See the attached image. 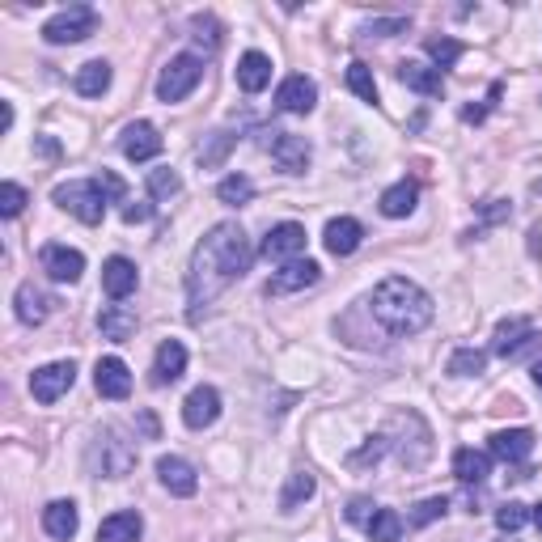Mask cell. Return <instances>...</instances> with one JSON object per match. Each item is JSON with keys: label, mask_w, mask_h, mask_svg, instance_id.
<instances>
[{"label": "cell", "mask_w": 542, "mask_h": 542, "mask_svg": "<svg viewBox=\"0 0 542 542\" xmlns=\"http://www.w3.org/2000/svg\"><path fill=\"white\" fill-rule=\"evenodd\" d=\"M255 250H250L242 225L221 221L208 229V238L195 246L191 267H187V301H191V322H200V314L225 293V288L250 271Z\"/></svg>", "instance_id": "1"}, {"label": "cell", "mask_w": 542, "mask_h": 542, "mask_svg": "<svg viewBox=\"0 0 542 542\" xmlns=\"http://www.w3.org/2000/svg\"><path fill=\"white\" fill-rule=\"evenodd\" d=\"M369 310H373V318L382 322L390 335L403 339V335H420L432 322V297L415 280H407V276H386L382 284L373 288Z\"/></svg>", "instance_id": "2"}, {"label": "cell", "mask_w": 542, "mask_h": 542, "mask_svg": "<svg viewBox=\"0 0 542 542\" xmlns=\"http://www.w3.org/2000/svg\"><path fill=\"white\" fill-rule=\"evenodd\" d=\"M51 200L85 225H102V216H106V191H102L98 178H72V183H60L56 191H51Z\"/></svg>", "instance_id": "3"}, {"label": "cell", "mask_w": 542, "mask_h": 542, "mask_svg": "<svg viewBox=\"0 0 542 542\" xmlns=\"http://www.w3.org/2000/svg\"><path fill=\"white\" fill-rule=\"evenodd\" d=\"M200 81H204V60L200 56H174L166 68H161V77H157V98L166 106L183 102Z\"/></svg>", "instance_id": "4"}, {"label": "cell", "mask_w": 542, "mask_h": 542, "mask_svg": "<svg viewBox=\"0 0 542 542\" xmlns=\"http://www.w3.org/2000/svg\"><path fill=\"white\" fill-rule=\"evenodd\" d=\"M98 30V13L89 9V5H68L64 13H56L51 22L43 26V39L51 47H64V43H81L89 39V34Z\"/></svg>", "instance_id": "5"}, {"label": "cell", "mask_w": 542, "mask_h": 542, "mask_svg": "<svg viewBox=\"0 0 542 542\" xmlns=\"http://www.w3.org/2000/svg\"><path fill=\"white\" fill-rule=\"evenodd\" d=\"M89 458H94V466H98L106 479H123L136 466V445L123 441L115 428H106L102 437L94 441V454H89Z\"/></svg>", "instance_id": "6"}, {"label": "cell", "mask_w": 542, "mask_h": 542, "mask_svg": "<svg viewBox=\"0 0 542 542\" xmlns=\"http://www.w3.org/2000/svg\"><path fill=\"white\" fill-rule=\"evenodd\" d=\"M72 382H77V365L72 360H56V365H43L30 373V394L39 403H60L72 390Z\"/></svg>", "instance_id": "7"}, {"label": "cell", "mask_w": 542, "mask_h": 542, "mask_svg": "<svg viewBox=\"0 0 542 542\" xmlns=\"http://www.w3.org/2000/svg\"><path fill=\"white\" fill-rule=\"evenodd\" d=\"M538 331H534V322L530 318H509V322H500L496 335H492V352L504 356V360H517V356H526L538 348Z\"/></svg>", "instance_id": "8"}, {"label": "cell", "mask_w": 542, "mask_h": 542, "mask_svg": "<svg viewBox=\"0 0 542 542\" xmlns=\"http://www.w3.org/2000/svg\"><path fill=\"white\" fill-rule=\"evenodd\" d=\"M267 153L276 157V166H280L284 174H305V166H310V157H314L310 140L297 136V132H271Z\"/></svg>", "instance_id": "9"}, {"label": "cell", "mask_w": 542, "mask_h": 542, "mask_svg": "<svg viewBox=\"0 0 542 542\" xmlns=\"http://www.w3.org/2000/svg\"><path fill=\"white\" fill-rule=\"evenodd\" d=\"M39 263H43V271L56 284H77L81 280V271H85V255L81 250H72V246H60V242H47L43 250H39Z\"/></svg>", "instance_id": "10"}, {"label": "cell", "mask_w": 542, "mask_h": 542, "mask_svg": "<svg viewBox=\"0 0 542 542\" xmlns=\"http://www.w3.org/2000/svg\"><path fill=\"white\" fill-rule=\"evenodd\" d=\"M161 132L153 128L149 119H136V123H128L123 128V136H119V149H123V157L128 161H153L157 153H161Z\"/></svg>", "instance_id": "11"}, {"label": "cell", "mask_w": 542, "mask_h": 542, "mask_svg": "<svg viewBox=\"0 0 542 542\" xmlns=\"http://www.w3.org/2000/svg\"><path fill=\"white\" fill-rule=\"evenodd\" d=\"M216 420H221V394H216L212 386H195L187 394V403H183V424L195 428V432H204Z\"/></svg>", "instance_id": "12"}, {"label": "cell", "mask_w": 542, "mask_h": 542, "mask_svg": "<svg viewBox=\"0 0 542 542\" xmlns=\"http://www.w3.org/2000/svg\"><path fill=\"white\" fill-rule=\"evenodd\" d=\"M13 310L26 327H39V322H47V314L56 310V297L43 293L34 280H26V284H17V293H13Z\"/></svg>", "instance_id": "13"}, {"label": "cell", "mask_w": 542, "mask_h": 542, "mask_svg": "<svg viewBox=\"0 0 542 542\" xmlns=\"http://www.w3.org/2000/svg\"><path fill=\"white\" fill-rule=\"evenodd\" d=\"M487 454L500 458V462H526L534 454V432L530 428H500L492 432V445H487Z\"/></svg>", "instance_id": "14"}, {"label": "cell", "mask_w": 542, "mask_h": 542, "mask_svg": "<svg viewBox=\"0 0 542 542\" xmlns=\"http://www.w3.org/2000/svg\"><path fill=\"white\" fill-rule=\"evenodd\" d=\"M301 250H305V225H297V221H284V225H276L263 238V259H301Z\"/></svg>", "instance_id": "15"}, {"label": "cell", "mask_w": 542, "mask_h": 542, "mask_svg": "<svg viewBox=\"0 0 542 542\" xmlns=\"http://www.w3.org/2000/svg\"><path fill=\"white\" fill-rule=\"evenodd\" d=\"M94 386H98L102 399H128L132 394V373H128V365H123L119 356H102L98 369H94Z\"/></svg>", "instance_id": "16"}, {"label": "cell", "mask_w": 542, "mask_h": 542, "mask_svg": "<svg viewBox=\"0 0 542 542\" xmlns=\"http://www.w3.org/2000/svg\"><path fill=\"white\" fill-rule=\"evenodd\" d=\"M136 284H140V271H136L132 259L115 255V259H106V263H102V288H106V297H111V301L132 297V293H136Z\"/></svg>", "instance_id": "17"}, {"label": "cell", "mask_w": 542, "mask_h": 542, "mask_svg": "<svg viewBox=\"0 0 542 542\" xmlns=\"http://www.w3.org/2000/svg\"><path fill=\"white\" fill-rule=\"evenodd\" d=\"M314 102H318V85L310 77H301V72H297V77H288L276 89V106H280V111H288V115H310Z\"/></svg>", "instance_id": "18"}, {"label": "cell", "mask_w": 542, "mask_h": 542, "mask_svg": "<svg viewBox=\"0 0 542 542\" xmlns=\"http://www.w3.org/2000/svg\"><path fill=\"white\" fill-rule=\"evenodd\" d=\"M318 276H322V267L314 263V259H288L276 276H271V293H301V288H310V284H318Z\"/></svg>", "instance_id": "19"}, {"label": "cell", "mask_w": 542, "mask_h": 542, "mask_svg": "<svg viewBox=\"0 0 542 542\" xmlns=\"http://www.w3.org/2000/svg\"><path fill=\"white\" fill-rule=\"evenodd\" d=\"M157 475H161V483H166V492H174V496H195L200 492V475H195V466L187 458H174V454L161 458Z\"/></svg>", "instance_id": "20"}, {"label": "cell", "mask_w": 542, "mask_h": 542, "mask_svg": "<svg viewBox=\"0 0 542 542\" xmlns=\"http://www.w3.org/2000/svg\"><path fill=\"white\" fill-rule=\"evenodd\" d=\"M399 81L407 89H415V94H424V98H441L445 94V77H441V68H428L420 60H403L399 64Z\"/></svg>", "instance_id": "21"}, {"label": "cell", "mask_w": 542, "mask_h": 542, "mask_svg": "<svg viewBox=\"0 0 542 542\" xmlns=\"http://www.w3.org/2000/svg\"><path fill=\"white\" fill-rule=\"evenodd\" d=\"M183 373H187V348L178 339H166L157 348V360H153V386H170Z\"/></svg>", "instance_id": "22"}, {"label": "cell", "mask_w": 542, "mask_h": 542, "mask_svg": "<svg viewBox=\"0 0 542 542\" xmlns=\"http://www.w3.org/2000/svg\"><path fill=\"white\" fill-rule=\"evenodd\" d=\"M322 242H327V250L335 259H343L365 242V229H360V221H352V216H335V221L327 225V233H322Z\"/></svg>", "instance_id": "23"}, {"label": "cell", "mask_w": 542, "mask_h": 542, "mask_svg": "<svg viewBox=\"0 0 542 542\" xmlns=\"http://www.w3.org/2000/svg\"><path fill=\"white\" fill-rule=\"evenodd\" d=\"M77 526H81V513H77V504L72 500H51L43 509V530L56 542H68L72 534H77Z\"/></svg>", "instance_id": "24"}, {"label": "cell", "mask_w": 542, "mask_h": 542, "mask_svg": "<svg viewBox=\"0 0 542 542\" xmlns=\"http://www.w3.org/2000/svg\"><path fill=\"white\" fill-rule=\"evenodd\" d=\"M238 85L246 89V94H263V89L271 85V60L263 56V51H246V56L238 60Z\"/></svg>", "instance_id": "25"}, {"label": "cell", "mask_w": 542, "mask_h": 542, "mask_svg": "<svg viewBox=\"0 0 542 542\" xmlns=\"http://www.w3.org/2000/svg\"><path fill=\"white\" fill-rule=\"evenodd\" d=\"M98 331H102V339H111V343L132 339V331H136V314L128 310V305H106V310L98 314Z\"/></svg>", "instance_id": "26"}, {"label": "cell", "mask_w": 542, "mask_h": 542, "mask_svg": "<svg viewBox=\"0 0 542 542\" xmlns=\"http://www.w3.org/2000/svg\"><path fill=\"white\" fill-rule=\"evenodd\" d=\"M454 475H458L462 483H483L487 475H492V454H483V449L462 445L458 454H454Z\"/></svg>", "instance_id": "27"}, {"label": "cell", "mask_w": 542, "mask_h": 542, "mask_svg": "<svg viewBox=\"0 0 542 542\" xmlns=\"http://www.w3.org/2000/svg\"><path fill=\"white\" fill-rule=\"evenodd\" d=\"M72 85H77L81 98H102L106 89H111V64H106V60L81 64V68H77V81H72Z\"/></svg>", "instance_id": "28"}, {"label": "cell", "mask_w": 542, "mask_h": 542, "mask_svg": "<svg viewBox=\"0 0 542 542\" xmlns=\"http://www.w3.org/2000/svg\"><path fill=\"white\" fill-rule=\"evenodd\" d=\"M415 200H420V187L403 178V183H394L390 191H382V216L390 221H399V216H411L415 212Z\"/></svg>", "instance_id": "29"}, {"label": "cell", "mask_w": 542, "mask_h": 542, "mask_svg": "<svg viewBox=\"0 0 542 542\" xmlns=\"http://www.w3.org/2000/svg\"><path fill=\"white\" fill-rule=\"evenodd\" d=\"M140 530V513H111L98 526V542H136Z\"/></svg>", "instance_id": "30"}, {"label": "cell", "mask_w": 542, "mask_h": 542, "mask_svg": "<svg viewBox=\"0 0 542 542\" xmlns=\"http://www.w3.org/2000/svg\"><path fill=\"white\" fill-rule=\"evenodd\" d=\"M314 492H318V479L310 471H293V475H288V483H284V492H280V509L293 513L297 504H305Z\"/></svg>", "instance_id": "31"}, {"label": "cell", "mask_w": 542, "mask_h": 542, "mask_svg": "<svg viewBox=\"0 0 542 542\" xmlns=\"http://www.w3.org/2000/svg\"><path fill=\"white\" fill-rule=\"evenodd\" d=\"M216 200L229 204V208H242V204L255 200V183H250L246 174H229V178H221V187H216Z\"/></svg>", "instance_id": "32"}, {"label": "cell", "mask_w": 542, "mask_h": 542, "mask_svg": "<svg viewBox=\"0 0 542 542\" xmlns=\"http://www.w3.org/2000/svg\"><path fill=\"white\" fill-rule=\"evenodd\" d=\"M369 538L373 542H399L403 538V517L394 513V509H377L373 517H369Z\"/></svg>", "instance_id": "33"}, {"label": "cell", "mask_w": 542, "mask_h": 542, "mask_svg": "<svg viewBox=\"0 0 542 542\" xmlns=\"http://www.w3.org/2000/svg\"><path fill=\"white\" fill-rule=\"evenodd\" d=\"M348 89L360 98V102H369V106H377V81H373V72H369V64H348Z\"/></svg>", "instance_id": "34"}, {"label": "cell", "mask_w": 542, "mask_h": 542, "mask_svg": "<svg viewBox=\"0 0 542 542\" xmlns=\"http://www.w3.org/2000/svg\"><path fill=\"white\" fill-rule=\"evenodd\" d=\"M178 191H183V178H178V170H170V166L149 170V195H153V200H174Z\"/></svg>", "instance_id": "35"}, {"label": "cell", "mask_w": 542, "mask_h": 542, "mask_svg": "<svg viewBox=\"0 0 542 542\" xmlns=\"http://www.w3.org/2000/svg\"><path fill=\"white\" fill-rule=\"evenodd\" d=\"M483 365H487V356L479 348H458L454 356H449V373L454 377H479Z\"/></svg>", "instance_id": "36"}, {"label": "cell", "mask_w": 542, "mask_h": 542, "mask_svg": "<svg viewBox=\"0 0 542 542\" xmlns=\"http://www.w3.org/2000/svg\"><path fill=\"white\" fill-rule=\"evenodd\" d=\"M445 509H449V500H445V496H428V500H420V504L411 509V526H415V530H424V526H432V521H441Z\"/></svg>", "instance_id": "37"}, {"label": "cell", "mask_w": 542, "mask_h": 542, "mask_svg": "<svg viewBox=\"0 0 542 542\" xmlns=\"http://www.w3.org/2000/svg\"><path fill=\"white\" fill-rule=\"evenodd\" d=\"M526 521H530V509H526V504H517V500H509V504H500V509H496V526L504 534H517Z\"/></svg>", "instance_id": "38"}, {"label": "cell", "mask_w": 542, "mask_h": 542, "mask_svg": "<svg viewBox=\"0 0 542 542\" xmlns=\"http://www.w3.org/2000/svg\"><path fill=\"white\" fill-rule=\"evenodd\" d=\"M424 51H428L432 60H437V68H454L458 56H462V43H458V39H428Z\"/></svg>", "instance_id": "39"}, {"label": "cell", "mask_w": 542, "mask_h": 542, "mask_svg": "<svg viewBox=\"0 0 542 542\" xmlns=\"http://www.w3.org/2000/svg\"><path fill=\"white\" fill-rule=\"evenodd\" d=\"M229 149H233V132H212V144H208V149H200V161H204V166H221Z\"/></svg>", "instance_id": "40"}, {"label": "cell", "mask_w": 542, "mask_h": 542, "mask_svg": "<svg viewBox=\"0 0 542 542\" xmlns=\"http://www.w3.org/2000/svg\"><path fill=\"white\" fill-rule=\"evenodd\" d=\"M411 30V17H377V22L365 26V34L373 39H390V34H407Z\"/></svg>", "instance_id": "41"}, {"label": "cell", "mask_w": 542, "mask_h": 542, "mask_svg": "<svg viewBox=\"0 0 542 542\" xmlns=\"http://www.w3.org/2000/svg\"><path fill=\"white\" fill-rule=\"evenodd\" d=\"M22 208H26V191H22V187H17V183H5V187H0V212H5L9 221H13V216L22 212Z\"/></svg>", "instance_id": "42"}, {"label": "cell", "mask_w": 542, "mask_h": 542, "mask_svg": "<svg viewBox=\"0 0 542 542\" xmlns=\"http://www.w3.org/2000/svg\"><path fill=\"white\" fill-rule=\"evenodd\" d=\"M382 454H386V437H369V441H365V449L348 458V466H369V462H377Z\"/></svg>", "instance_id": "43"}, {"label": "cell", "mask_w": 542, "mask_h": 542, "mask_svg": "<svg viewBox=\"0 0 542 542\" xmlns=\"http://www.w3.org/2000/svg\"><path fill=\"white\" fill-rule=\"evenodd\" d=\"M98 183H102V191H106V200H123V195H128L111 170H102V174H98Z\"/></svg>", "instance_id": "44"}, {"label": "cell", "mask_w": 542, "mask_h": 542, "mask_svg": "<svg viewBox=\"0 0 542 542\" xmlns=\"http://www.w3.org/2000/svg\"><path fill=\"white\" fill-rule=\"evenodd\" d=\"M149 216H153L149 204H128V208H123V221H128V225H144Z\"/></svg>", "instance_id": "45"}, {"label": "cell", "mask_w": 542, "mask_h": 542, "mask_svg": "<svg viewBox=\"0 0 542 542\" xmlns=\"http://www.w3.org/2000/svg\"><path fill=\"white\" fill-rule=\"evenodd\" d=\"M369 509H373L369 500H352V509H348V521H356V526H369V517H373Z\"/></svg>", "instance_id": "46"}, {"label": "cell", "mask_w": 542, "mask_h": 542, "mask_svg": "<svg viewBox=\"0 0 542 542\" xmlns=\"http://www.w3.org/2000/svg\"><path fill=\"white\" fill-rule=\"evenodd\" d=\"M140 428L149 432V437H157V420H153V415H140Z\"/></svg>", "instance_id": "47"}, {"label": "cell", "mask_w": 542, "mask_h": 542, "mask_svg": "<svg viewBox=\"0 0 542 542\" xmlns=\"http://www.w3.org/2000/svg\"><path fill=\"white\" fill-rule=\"evenodd\" d=\"M530 521H534V526L542 530V504H534V513H530Z\"/></svg>", "instance_id": "48"}, {"label": "cell", "mask_w": 542, "mask_h": 542, "mask_svg": "<svg viewBox=\"0 0 542 542\" xmlns=\"http://www.w3.org/2000/svg\"><path fill=\"white\" fill-rule=\"evenodd\" d=\"M534 386L542 390V360H538V365H534Z\"/></svg>", "instance_id": "49"}, {"label": "cell", "mask_w": 542, "mask_h": 542, "mask_svg": "<svg viewBox=\"0 0 542 542\" xmlns=\"http://www.w3.org/2000/svg\"><path fill=\"white\" fill-rule=\"evenodd\" d=\"M496 542H517V538H496Z\"/></svg>", "instance_id": "50"}]
</instances>
